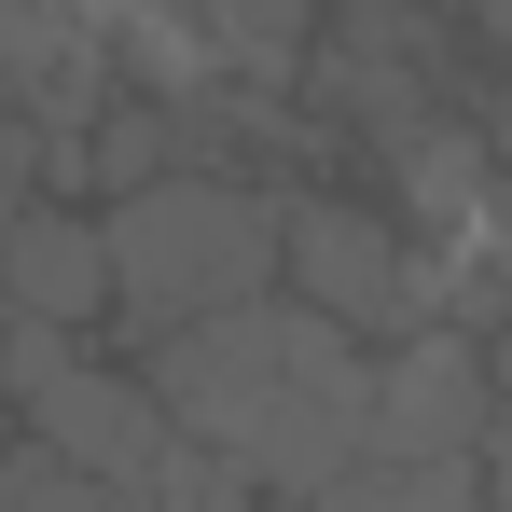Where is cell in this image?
Listing matches in <instances>:
<instances>
[{
  "instance_id": "obj_10",
  "label": "cell",
  "mask_w": 512,
  "mask_h": 512,
  "mask_svg": "<svg viewBox=\"0 0 512 512\" xmlns=\"http://www.w3.org/2000/svg\"><path fill=\"white\" fill-rule=\"evenodd\" d=\"M319 512H360V499H319Z\"/></svg>"
},
{
  "instance_id": "obj_9",
  "label": "cell",
  "mask_w": 512,
  "mask_h": 512,
  "mask_svg": "<svg viewBox=\"0 0 512 512\" xmlns=\"http://www.w3.org/2000/svg\"><path fill=\"white\" fill-rule=\"evenodd\" d=\"M485 512H512V416L485 429Z\"/></svg>"
},
{
  "instance_id": "obj_8",
  "label": "cell",
  "mask_w": 512,
  "mask_h": 512,
  "mask_svg": "<svg viewBox=\"0 0 512 512\" xmlns=\"http://www.w3.org/2000/svg\"><path fill=\"white\" fill-rule=\"evenodd\" d=\"M139 512H263V485L236 471V457H208V443H180L167 471H153V499Z\"/></svg>"
},
{
  "instance_id": "obj_6",
  "label": "cell",
  "mask_w": 512,
  "mask_h": 512,
  "mask_svg": "<svg viewBox=\"0 0 512 512\" xmlns=\"http://www.w3.org/2000/svg\"><path fill=\"white\" fill-rule=\"evenodd\" d=\"M0 319H28V333H97V319H111V222L70 208V194H42V208L0 236Z\"/></svg>"
},
{
  "instance_id": "obj_3",
  "label": "cell",
  "mask_w": 512,
  "mask_h": 512,
  "mask_svg": "<svg viewBox=\"0 0 512 512\" xmlns=\"http://www.w3.org/2000/svg\"><path fill=\"white\" fill-rule=\"evenodd\" d=\"M291 360H305V305L277 291V305H236V319H194V333H167L139 374H153V402H167V429H180V443L236 457V443L277 416Z\"/></svg>"
},
{
  "instance_id": "obj_5",
  "label": "cell",
  "mask_w": 512,
  "mask_h": 512,
  "mask_svg": "<svg viewBox=\"0 0 512 512\" xmlns=\"http://www.w3.org/2000/svg\"><path fill=\"white\" fill-rule=\"evenodd\" d=\"M485 429H499L485 333H416V346H388V374H374V457H485Z\"/></svg>"
},
{
  "instance_id": "obj_2",
  "label": "cell",
  "mask_w": 512,
  "mask_h": 512,
  "mask_svg": "<svg viewBox=\"0 0 512 512\" xmlns=\"http://www.w3.org/2000/svg\"><path fill=\"white\" fill-rule=\"evenodd\" d=\"M277 291L346 346H416V236H402V208H374V194H277Z\"/></svg>"
},
{
  "instance_id": "obj_4",
  "label": "cell",
  "mask_w": 512,
  "mask_h": 512,
  "mask_svg": "<svg viewBox=\"0 0 512 512\" xmlns=\"http://www.w3.org/2000/svg\"><path fill=\"white\" fill-rule=\"evenodd\" d=\"M14 429H28L70 485H97V499H153V471L180 457V429H167V402H153L139 360H84L56 402H28Z\"/></svg>"
},
{
  "instance_id": "obj_1",
  "label": "cell",
  "mask_w": 512,
  "mask_h": 512,
  "mask_svg": "<svg viewBox=\"0 0 512 512\" xmlns=\"http://www.w3.org/2000/svg\"><path fill=\"white\" fill-rule=\"evenodd\" d=\"M111 222V319L139 333V360L194 319H236V305H277V194L250 167H194L167 194H125L97 208Z\"/></svg>"
},
{
  "instance_id": "obj_7",
  "label": "cell",
  "mask_w": 512,
  "mask_h": 512,
  "mask_svg": "<svg viewBox=\"0 0 512 512\" xmlns=\"http://www.w3.org/2000/svg\"><path fill=\"white\" fill-rule=\"evenodd\" d=\"M346 499L360 512H485V457H374Z\"/></svg>"
}]
</instances>
